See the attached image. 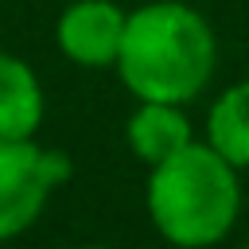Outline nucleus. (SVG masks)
Segmentation results:
<instances>
[{
  "instance_id": "9",
  "label": "nucleus",
  "mask_w": 249,
  "mask_h": 249,
  "mask_svg": "<svg viewBox=\"0 0 249 249\" xmlns=\"http://www.w3.org/2000/svg\"><path fill=\"white\" fill-rule=\"evenodd\" d=\"M241 249H249V241H245V245H241Z\"/></svg>"
},
{
  "instance_id": "7",
  "label": "nucleus",
  "mask_w": 249,
  "mask_h": 249,
  "mask_svg": "<svg viewBox=\"0 0 249 249\" xmlns=\"http://www.w3.org/2000/svg\"><path fill=\"white\" fill-rule=\"evenodd\" d=\"M206 144L237 171H249V78L214 97L206 113Z\"/></svg>"
},
{
  "instance_id": "2",
  "label": "nucleus",
  "mask_w": 249,
  "mask_h": 249,
  "mask_svg": "<svg viewBox=\"0 0 249 249\" xmlns=\"http://www.w3.org/2000/svg\"><path fill=\"white\" fill-rule=\"evenodd\" d=\"M144 206L156 233L175 249L218 245L241 214V171L206 140L148 167Z\"/></svg>"
},
{
  "instance_id": "5",
  "label": "nucleus",
  "mask_w": 249,
  "mask_h": 249,
  "mask_svg": "<svg viewBox=\"0 0 249 249\" xmlns=\"http://www.w3.org/2000/svg\"><path fill=\"white\" fill-rule=\"evenodd\" d=\"M124 140H128V152L140 163L156 167L167 156L183 152L195 140V132H191V121H187L183 105H171V101H136V109L124 121Z\"/></svg>"
},
{
  "instance_id": "1",
  "label": "nucleus",
  "mask_w": 249,
  "mask_h": 249,
  "mask_svg": "<svg viewBox=\"0 0 249 249\" xmlns=\"http://www.w3.org/2000/svg\"><path fill=\"white\" fill-rule=\"evenodd\" d=\"M218 43L202 12L183 0H152L128 12L117 74L136 101H195L214 74Z\"/></svg>"
},
{
  "instance_id": "3",
  "label": "nucleus",
  "mask_w": 249,
  "mask_h": 249,
  "mask_svg": "<svg viewBox=\"0 0 249 249\" xmlns=\"http://www.w3.org/2000/svg\"><path fill=\"white\" fill-rule=\"evenodd\" d=\"M74 175V163L58 148L35 140H0V241L31 230L54 195Z\"/></svg>"
},
{
  "instance_id": "4",
  "label": "nucleus",
  "mask_w": 249,
  "mask_h": 249,
  "mask_svg": "<svg viewBox=\"0 0 249 249\" xmlns=\"http://www.w3.org/2000/svg\"><path fill=\"white\" fill-rule=\"evenodd\" d=\"M124 23L128 12L113 0H74L54 23V43L70 62L86 70H109L117 66Z\"/></svg>"
},
{
  "instance_id": "6",
  "label": "nucleus",
  "mask_w": 249,
  "mask_h": 249,
  "mask_svg": "<svg viewBox=\"0 0 249 249\" xmlns=\"http://www.w3.org/2000/svg\"><path fill=\"white\" fill-rule=\"evenodd\" d=\"M47 113L39 74L12 51H0V140H35Z\"/></svg>"
},
{
  "instance_id": "8",
  "label": "nucleus",
  "mask_w": 249,
  "mask_h": 249,
  "mask_svg": "<svg viewBox=\"0 0 249 249\" xmlns=\"http://www.w3.org/2000/svg\"><path fill=\"white\" fill-rule=\"evenodd\" d=\"M74 249H109V245H93V241H89V245H74Z\"/></svg>"
}]
</instances>
